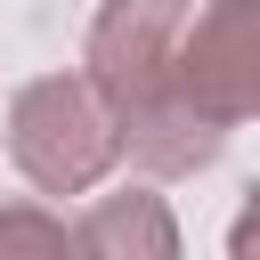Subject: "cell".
Here are the masks:
<instances>
[{
	"instance_id": "1",
	"label": "cell",
	"mask_w": 260,
	"mask_h": 260,
	"mask_svg": "<svg viewBox=\"0 0 260 260\" xmlns=\"http://www.w3.org/2000/svg\"><path fill=\"white\" fill-rule=\"evenodd\" d=\"M187 8L195 0H98L89 41H81V73L114 122V162H130L146 179H195L228 146V130L187 114L171 89V49H179Z\"/></svg>"
},
{
	"instance_id": "3",
	"label": "cell",
	"mask_w": 260,
	"mask_h": 260,
	"mask_svg": "<svg viewBox=\"0 0 260 260\" xmlns=\"http://www.w3.org/2000/svg\"><path fill=\"white\" fill-rule=\"evenodd\" d=\"M171 89L211 130H244L260 114V0H203L179 24Z\"/></svg>"
},
{
	"instance_id": "5",
	"label": "cell",
	"mask_w": 260,
	"mask_h": 260,
	"mask_svg": "<svg viewBox=\"0 0 260 260\" xmlns=\"http://www.w3.org/2000/svg\"><path fill=\"white\" fill-rule=\"evenodd\" d=\"M8 252H65V219L32 195V203H8L0 211V260Z\"/></svg>"
},
{
	"instance_id": "4",
	"label": "cell",
	"mask_w": 260,
	"mask_h": 260,
	"mask_svg": "<svg viewBox=\"0 0 260 260\" xmlns=\"http://www.w3.org/2000/svg\"><path fill=\"white\" fill-rule=\"evenodd\" d=\"M65 252H89V260H171L179 252V219L154 187H122V195H98L81 219H65Z\"/></svg>"
},
{
	"instance_id": "2",
	"label": "cell",
	"mask_w": 260,
	"mask_h": 260,
	"mask_svg": "<svg viewBox=\"0 0 260 260\" xmlns=\"http://www.w3.org/2000/svg\"><path fill=\"white\" fill-rule=\"evenodd\" d=\"M8 162L41 195H89L114 171V122L89 73H32L8 98Z\"/></svg>"
}]
</instances>
